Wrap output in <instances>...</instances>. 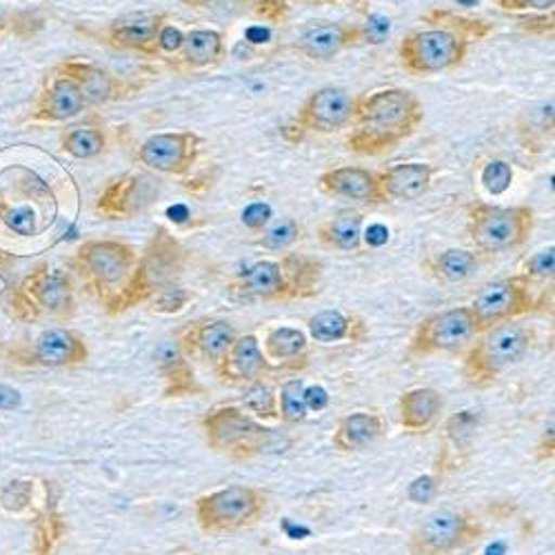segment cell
<instances>
[{
    "instance_id": "cell-1",
    "label": "cell",
    "mask_w": 555,
    "mask_h": 555,
    "mask_svg": "<svg viewBox=\"0 0 555 555\" xmlns=\"http://www.w3.org/2000/svg\"><path fill=\"white\" fill-rule=\"evenodd\" d=\"M425 120L421 99L402 87L376 89L356 96V129L347 138L358 156H385L411 138Z\"/></svg>"
},
{
    "instance_id": "cell-2",
    "label": "cell",
    "mask_w": 555,
    "mask_h": 555,
    "mask_svg": "<svg viewBox=\"0 0 555 555\" xmlns=\"http://www.w3.org/2000/svg\"><path fill=\"white\" fill-rule=\"evenodd\" d=\"M322 262L302 254H285L281 260L264 258L241 271L229 285V294L243 300L285 302L318 294Z\"/></svg>"
},
{
    "instance_id": "cell-3",
    "label": "cell",
    "mask_w": 555,
    "mask_h": 555,
    "mask_svg": "<svg viewBox=\"0 0 555 555\" xmlns=\"http://www.w3.org/2000/svg\"><path fill=\"white\" fill-rule=\"evenodd\" d=\"M190 251L171 234L167 227H158L154 236L145 245L143 254H138L135 267L120 294L107 302L109 313H125L138 305L150 302L158 292L178 283V278L190 264Z\"/></svg>"
},
{
    "instance_id": "cell-4",
    "label": "cell",
    "mask_w": 555,
    "mask_h": 555,
    "mask_svg": "<svg viewBox=\"0 0 555 555\" xmlns=\"http://www.w3.org/2000/svg\"><path fill=\"white\" fill-rule=\"evenodd\" d=\"M535 343V330L518 322L480 332L462 353V378L472 389H489L518 366Z\"/></svg>"
},
{
    "instance_id": "cell-5",
    "label": "cell",
    "mask_w": 555,
    "mask_h": 555,
    "mask_svg": "<svg viewBox=\"0 0 555 555\" xmlns=\"http://www.w3.org/2000/svg\"><path fill=\"white\" fill-rule=\"evenodd\" d=\"M201 431L209 451L234 462L256 460L275 444V431L234 402L209 406L201 418Z\"/></svg>"
},
{
    "instance_id": "cell-6",
    "label": "cell",
    "mask_w": 555,
    "mask_h": 555,
    "mask_svg": "<svg viewBox=\"0 0 555 555\" xmlns=\"http://www.w3.org/2000/svg\"><path fill=\"white\" fill-rule=\"evenodd\" d=\"M194 520L205 535H231L256 527L269 512V493L260 487L229 485L198 495Z\"/></svg>"
},
{
    "instance_id": "cell-7",
    "label": "cell",
    "mask_w": 555,
    "mask_h": 555,
    "mask_svg": "<svg viewBox=\"0 0 555 555\" xmlns=\"http://www.w3.org/2000/svg\"><path fill=\"white\" fill-rule=\"evenodd\" d=\"M535 229V211L529 205L502 207L472 203L467 207V236L472 245L489 256L520 249Z\"/></svg>"
},
{
    "instance_id": "cell-8",
    "label": "cell",
    "mask_w": 555,
    "mask_h": 555,
    "mask_svg": "<svg viewBox=\"0 0 555 555\" xmlns=\"http://www.w3.org/2000/svg\"><path fill=\"white\" fill-rule=\"evenodd\" d=\"M135 260V247L125 241H87L78 247L74 264L85 278L87 289L107 305L127 285Z\"/></svg>"
},
{
    "instance_id": "cell-9",
    "label": "cell",
    "mask_w": 555,
    "mask_h": 555,
    "mask_svg": "<svg viewBox=\"0 0 555 555\" xmlns=\"http://www.w3.org/2000/svg\"><path fill=\"white\" fill-rule=\"evenodd\" d=\"M487 527L469 508H440L427 516L406 540L409 555H453L476 544Z\"/></svg>"
},
{
    "instance_id": "cell-10",
    "label": "cell",
    "mask_w": 555,
    "mask_h": 555,
    "mask_svg": "<svg viewBox=\"0 0 555 555\" xmlns=\"http://www.w3.org/2000/svg\"><path fill=\"white\" fill-rule=\"evenodd\" d=\"M478 334L480 327L469 305L438 311L427 315L421 325L413 330L406 345V358L423 360L440 353H465V349L474 343Z\"/></svg>"
},
{
    "instance_id": "cell-11",
    "label": "cell",
    "mask_w": 555,
    "mask_h": 555,
    "mask_svg": "<svg viewBox=\"0 0 555 555\" xmlns=\"http://www.w3.org/2000/svg\"><path fill=\"white\" fill-rule=\"evenodd\" d=\"M469 42L442 27L409 31L398 44V59L413 76H436L465 63Z\"/></svg>"
},
{
    "instance_id": "cell-12",
    "label": "cell",
    "mask_w": 555,
    "mask_h": 555,
    "mask_svg": "<svg viewBox=\"0 0 555 555\" xmlns=\"http://www.w3.org/2000/svg\"><path fill=\"white\" fill-rule=\"evenodd\" d=\"M531 287L533 285L522 273L504 275L487 283L469 305L480 332L533 313L540 307V300L533 296Z\"/></svg>"
},
{
    "instance_id": "cell-13",
    "label": "cell",
    "mask_w": 555,
    "mask_h": 555,
    "mask_svg": "<svg viewBox=\"0 0 555 555\" xmlns=\"http://www.w3.org/2000/svg\"><path fill=\"white\" fill-rule=\"evenodd\" d=\"M356 96L338 85H325L313 89L300 105L294 125L302 133H340L353 125Z\"/></svg>"
},
{
    "instance_id": "cell-14",
    "label": "cell",
    "mask_w": 555,
    "mask_h": 555,
    "mask_svg": "<svg viewBox=\"0 0 555 555\" xmlns=\"http://www.w3.org/2000/svg\"><path fill=\"white\" fill-rule=\"evenodd\" d=\"M203 138L196 131H160L150 135L135 152V160L160 176H184L196 165Z\"/></svg>"
},
{
    "instance_id": "cell-15",
    "label": "cell",
    "mask_w": 555,
    "mask_h": 555,
    "mask_svg": "<svg viewBox=\"0 0 555 555\" xmlns=\"http://www.w3.org/2000/svg\"><path fill=\"white\" fill-rule=\"evenodd\" d=\"M10 173L14 176V180H10V182L3 178V173H0V178L10 184L16 196H21V203L0 207V220H3L12 231H16V234H21V236H36L42 229H48L54 222L56 201H54V196H50V198H40V201L29 203V198L42 194L50 188L31 171H27V176H25L27 180H18V167L10 169Z\"/></svg>"
},
{
    "instance_id": "cell-16",
    "label": "cell",
    "mask_w": 555,
    "mask_h": 555,
    "mask_svg": "<svg viewBox=\"0 0 555 555\" xmlns=\"http://www.w3.org/2000/svg\"><path fill=\"white\" fill-rule=\"evenodd\" d=\"M241 334L224 318H198L176 332V345L190 362L216 366Z\"/></svg>"
},
{
    "instance_id": "cell-17",
    "label": "cell",
    "mask_w": 555,
    "mask_h": 555,
    "mask_svg": "<svg viewBox=\"0 0 555 555\" xmlns=\"http://www.w3.org/2000/svg\"><path fill=\"white\" fill-rule=\"evenodd\" d=\"M156 198L158 184L152 176L122 173L107 184L94 205V211L107 220H129L143 214Z\"/></svg>"
},
{
    "instance_id": "cell-18",
    "label": "cell",
    "mask_w": 555,
    "mask_h": 555,
    "mask_svg": "<svg viewBox=\"0 0 555 555\" xmlns=\"http://www.w3.org/2000/svg\"><path fill=\"white\" fill-rule=\"evenodd\" d=\"M366 25L353 23H322L309 27L296 42V50L309 61H332L343 52L372 44Z\"/></svg>"
},
{
    "instance_id": "cell-19",
    "label": "cell",
    "mask_w": 555,
    "mask_h": 555,
    "mask_svg": "<svg viewBox=\"0 0 555 555\" xmlns=\"http://www.w3.org/2000/svg\"><path fill=\"white\" fill-rule=\"evenodd\" d=\"M23 298L31 313L44 311L56 318H69L74 313L72 278L61 269L38 267L23 283Z\"/></svg>"
},
{
    "instance_id": "cell-20",
    "label": "cell",
    "mask_w": 555,
    "mask_h": 555,
    "mask_svg": "<svg viewBox=\"0 0 555 555\" xmlns=\"http://www.w3.org/2000/svg\"><path fill=\"white\" fill-rule=\"evenodd\" d=\"M271 372V366L262 353L260 340L256 334H245L234 340L222 360L214 366V374L220 385L227 387H249L262 380Z\"/></svg>"
},
{
    "instance_id": "cell-21",
    "label": "cell",
    "mask_w": 555,
    "mask_h": 555,
    "mask_svg": "<svg viewBox=\"0 0 555 555\" xmlns=\"http://www.w3.org/2000/svg\"><path fill=\"white\" fill-rule=\"evenodd\" d=\"M167 23L169 16L165 12H131L112 21L105 36L116 50L156 56V40Z\"/></svg>"
},
{
    "instance_id": "cell-22",
    "label": "cell",
    "mask_w": 555,
    "mask_h": 555,
    "mask_svg": "<svg viewBox=\"0 0 555 555\" xmlns=\"http://www.w3.org/2000/svg\"><path fill=\"white\" fill-rule=\"evenodd\" d=\"M318 190L327 196L347 198L366 205H383V192L378 182V171H369L364 167H336L322 171L318 176Z\"/></svg>"
},
{
    "instance_id": "cell-23",
    "label": "cell",
    "mask_w": 555,
    "mask_h": 555,
    "mask_svg": "<svg viewBox=\"0 0 555 555\" xmlns=\"http://www.w3.org/2000/svg\"><path fill=\"white\" fill-rule=\"evenodd\" d=\"M389 434V421L387 415L376 409H358L351 411L338 421L332 447L338 453H358L369 447H374Z\"/></svg>"
},
{
    "instance_id": "cell-24",
    "label": "cell",
    "mask_w": 555,
    "mask_h": 555,
    "mask_svg": "<svg viewBox=\"0 0 555 555\" xmlns=\"http://www.w3.org/2000/svg\"><path fill=\"white\" fill-rule=\"evenodd\" d=\"M56 72L67 76L78 87L85 105H107L127 94L125 82L96 63L72 59L65 61Z\"/></svg>"
},
{
    "instance_id": "cell-25",
    "label": "cell",
    "mask_w": 555,
    "mask_h": 555,
    "mask_svg": "<svg viewBox=\"0 0 555 555\" xmlns=\"http://www.w3.org/2000/svg\"><path fill=\"white\" fill-rule=\"evenodd\" d=\"M444 413V396L434 387H413L398 398V423L409 436L431 434Z\"/></svg>"
},
{
    "instance_id": "cell-26",
    "label": "cell",
    "mask_w": 555,
    "mask_h": 555,
    "mask_svg": "<svg viewBox=\"0 0 555 555\" xmlns=\"http://www.w3.org/2000/svg\"><path fill=\"white\" fill-rule=\"evenodd\" d=\"M307 336L311 343L322 347L362 345L369 338V325L358 313L327 309L318 311L307 320Z\"/></svg>"
},
{
    "instance_id": "cell-27",
    "label": "cell",
    "mask_w": 555,
    "mask_h": 555,
    "mask_svg": "<svg viewBox=\"0 0 555 555\" xmlns=\"http://www.w3.org/2000/svg\"><path fill=\"white\" fill-rule=\"evenodd\" d=\"M436 167L429 163H400L378 171V182L385 203L400 201L411 203L429 194L434 184Z\"/></svg>"
},
{
    "instance_id": "cell-28",
    "label": "cell",
    "mask_w": 555,
    "mask_h": 555,
    "mask_svg": "<svg viewBox=\"0 0 555 555\" xmlns=\"http://www.w3.org/2000/svg\"><path fill=\"white\" fill-rule=\"evenodd\" d=\"M262 353L271 369H283V372H302L309 366L311 340L307 332L298 327H271L267 330L262 343Z\"/></svg>"
},
{
    "instance_id": "cell-29",
    "label": "cell",
    "mask_w": 555,
    "mask_h": 555,
    "mask_svg": "<svg viewBox=\"0 0 555 555\" xmlns=\"http://www.w3.org/2000/svg\"><path fill=\"white\" fill-rule=\"evenodd\" d=\"M85 99L78 91V87L63 74H54L50 85L38 99L34 120L40 122H65L85 112Z\"/></svg>"
},
{
    "instance_id": "cell-30",
    "label": "cell",
    "mask_w": 555,
    "mask_h": 555,
    "mask_svg": "<svg viewBox=\"0 0 555 555\" xmlns=\"http://www.w3.org/2000/svg\"><path fill=\"white\" fill-rule=\"evenodd\" d=\"M34 356L44 366H74L89 356L87 343L72 330H48L36 340Z\"/></svg>"
},
{
    "instance_id": "cell-31",
    "label": "cell",
    "mask_w": 555,
    "mask_h": 555,
    "mask_svg": "<svg viewBox=\"0 0 555 555\" xmlns=\"http://www.w3.org/2000/svg\"><path fill=\"white\" fill-rule=\"evenodd\" d=\"M227 59V42L218 29H192L184 31L182 48L176 61L184 69H209Z\"/></svg>"
},
{
    "instance_id": "cell-32",
    "label": "cell",
    "mask_w": 555,
    "mask_h": 555,
    "mask_svg": "<svg viewBox=\"0 0 555 555\" xmlns=\"http://www.w3.org/2000/svg\"><path fill=\"white\" fill-rule=\"evenodd\" d=\"M158 366L165 378V396L167 398H184L194 396L201 389L192 362L184 358L176 345V340H165L158 349Z\"/></svg>"
},
{
    "instance_id": "cell-33",
    "label": "cell",
    "mask_w": 555,
    "mask_h": 555,
    "mask_svg": "<svg viewBox=\"0 0 555 555\" xmlns=\"http://www.w3.org/2000/svg\"><path fill=\"white\" fill-rule=\"evenodd\" d=\"M364 214L358 209H340L318 227V241L332 251L351 254L362 247Z\"/></svg>"
},
{
    "instance_id": "cell-34",
    "label": "cell",
    "mask_w": 555,
    "mask_h": 555,
    "mask_svg": "<svg viewBox=\"0 0 555 555\" xmlns=\"http://www.w3.org/2000/svg\"><path fill=\"white\" fill-rule=\"evenodd\" d=\"M482 264V256L469 249H444L427 260L429 273L444 285L467 283Z\"/></svg>"
},
{
    "instance_id": "cell-35",
    "label": "cell",
    "mask_w": 555,
    "mask_h": 555,
    "mask_svg": "<svg viewBox=\"0 0 555 555\" xmlns=\"http://www.w3.org/2000/svg\"><path fill=\"white\" fill-rule=\"evenodd\" d=\"M423 23H425V27L449 29V31L457 34L460 38H465L469 44L472 42H482L495 31V25L487 18L457 14V12H451V10H431L423 16Z\"/></svg>"
},
{
    "instance_id": "cell-36",
    "label": "cell",
    "mask_w": 555,
    "mask_h": 555,
    "mask_svg": "<svg viewBox=\"0 0 555 555\" xmlns=\"http://www.w3.org/2000/svg\"><path fill=\"white\" fill-rule=\"evenodd\" d=\"M307 383L302 378H289L275 389L278 393V421L283 425L296 427L302 425L309 418V406H307Z\"/></svg>"
},
{
    "instance_id": "cell-37",
    "label": "cell",
    "mask_w": 555,
    "mask_h": 555,
    "mask_svg": "<svg viewBox=\"0 0 555 555\" xmlns=\"http://www.w3.org/2000/svg\"><path fill=\"white\" fill-rule=\"evenodd\" d=\"M107 147V133L103 131V127H91V125H80V127H72L65 135H63V150L80 160L87 158H96L105 152Z\"/></svg>"
},
{
    "instance_id": "cell-38",
    "label": "cell",
    "mask_w": 555,
    "mask_h": 555,
    "mask_svg": "<svg viewBox=\"0 0 555 555\" xmlns=\"http://www.w3.org/2000/svg\"><path fill=\"white\" fill-rule=\"evenodd\" d=\"M305 234L302 224L296 218H281V220H271L258 238V247L267 251H287L294 247Z\"/></svg>"
},
{
    "instance_id": "cell-39",
    "label": "cell",
    "mask_w": 555,
    "mask_h": 555,
    "mask_svg": "<svg viewBox=\"0 0 555 555\" xmlns=\"http://www.w3.org/2000/svg\"><path fill=\"white\" fill-rule=\"evenodd\" d=\"M247 413H251L260 423H275L278 421V393L275 387H271L264 380H258L249 387H245L243 404Z\"/></svg>"
},
{
    "instance_id": "cell-40",
    "label": "cell",
    "mask_w": 555,
    "mask_h": 555,
    "mask_svg": "<svg viewBox=\"0 0 555 555\" xmlns=\"http://www.w3.org/2000/svg\"><path fill=\"white\" fill-rule=\"evenodd\" d=\"M480 421V413L474 409L460 411L444 423V440L451 442L455 449H465L472 444V438L476 434Z\"/></svg>"
},
{
    "instance_id": "cell-41",
    "label": "cell",
    "mask_w": 555,
    "mask_h": 555,
    "mask_svg": "<svg viewBox=\"0 0 555 555\" xmlns=\"http://www.w3.org/2000/svg\"><path fill=\"white\" fill-rule=\"evenodd\" d=\"M522 275L527 281L533 283H551L553 275H555V247L548 245L540 251H535L529 260H525L522 264Z\"/></svg>"
},
{
    "instance_id": "cell-42",
    "label": "cell",
    "mask_w": 555,
    "mask_h": 555,
    "mask_svg": "<svg viewBox=\"0 0 555 555\" xmlns=\"http://www.w3.org/2000/svg\"><path fill=\"white\" fill-rule=\"evenodd\" d=\"M480 182L482 188L491 194V196H500L504 194L514 182V167L504 163V160H491L485 165L482 173H480Z\"/></svg>"
},
{
    "instance_id": "cell-43",
    "label": "cell",
    "mask_w": 555,
    "mask_h": 555,
    "mask_svg": "<svg viewBox=\"0 0 555 555\" xmlns=\"http://www.w3.org/2000/svg\"><path fill=\"white\" fill-rule=\"evenodd\" d=\"M192 300H194V296L190 292H184L180 285H171V287L158 292L150 300V305H152V311H156L160 315H173V313H180Z\"/></svg>"
},
{
    "instance_id": "cell-44",
    "label": "cell",
    "mask_w": 555,
    "mask_h": 555,
    "mask_svg": "<svg viewBox=\"0 0 555 555\" xmlns=\"http://www.w3.org/2000/svg\"><path fill=\"white\" fill-rule=\"evenodd\" d=\"M442 472H434V474H425L421 478H415L409 489H406V498L413 502V504H425V502H431L438 493H440V487H442Z\"/></svg>"
},
{
    "instance_id": "cell-45",
    "label": "cell",
    "mask_w": 555,
    "mask_h": 555,
    "mask_svg": "<svg viewBox=\"0 0 555 555\" xmlns=\"http://www.w3.org/2000/svg\"><path fill=\"white\" fill-rule=\"evenodd\" d=\"M289 10V0H258L254 5V16L264 23H283Z\"/></svg>"
},
{
    "instance_id": "cell-46",
    "label": "cell",
    "mask_w": 555,
    "mask_h": 555,
    "mask_svg": "<svg viewBox=\"0 0 555 555\" xmlns=\"http://www.w3.org/2000/svg\"><path fill=\"white\" fill-rule=\"evenodd\" d=\"M271 218H273V209L267 203H251L241 214L243 224L249 231H254V234H260V231L271 222Z\"/></svg>"
},
{
    "instance_id": "cell-47",
    "label": "cell",
    "mask_w": 555,
    "mask_h": 555,
    "mask_svg": "<svg viewBox=\"0 0 555 555\" xmlns=\"http://www.w3.org/2000/svg\"><path fill=\"white\" fill-rule=\"evenodd\" d=\"M498 10L506 14H520V12H553L555 0H495Z\"/></svg>"
},
{
    "instance_id": "cell-48",
    "label": "cell",
    "mask_w": 555,
    "mask_h": 555,
    "mask_svg": "<svg viewBox=\"0 0 555 555\" xmlns=\"http://www.w3.org/2000/svg\"><path fill=\"white\" fill-rule=\"evenodd\" d=\"M182 40H184V31H180L178 27L173 25H165L158 34V40H156V56H178L180 48H182Z\"/></svg>"
},
{
    "instance_id": "cell-49",
    "label": "cell",
    "mask_w": 555,
    "mask_h": 555,
    "mask_svg": "<svg viewBox=\"0 0 555 555\" xmlns=\"http://www.w3.org/2000/svg\"><path fill=\"white\" fill-rule=\"evenodd\" d=\"M518 27L529 31V34H540V36H553L555 29V16L553 12H542V14H529L518 21Z\"/></svg>"
},
{
    "instance_id": "cell-50",
    "label": "cell",
    "mask_w": 555,
    "mask_h": 555,
    "mask_svg": "<svg viewBox=\"0 0 555 555\" xmlns=\"http://www.w3.org/2000/svg\"><path fill=\"white\" fill-rule=\"evenodd\" d=\"M553 457H555V425H553V418H548L535 444V460L540 465H551Z\"/></svg>"
},
{
    "instance_id": "cell-51",
    "label": "cell",
    "mask_w": 555,
    "mask_h": 555,
    "mask_svg": "<svg viewBox=\"0 0 555 555\" xmlns=\"http://www.w3.org/2000/svg\"><path fill=\"white\" fill-rule=\"evenodd\" d=\"M184 5H190L192 10H211V8H222L231 3H241V0H182Z\"/></svg>"
},
{
    "instance_id": "cell-52",
    "label": "cell",
    "mask_w": 555,
    "mask_h": 555,
    "mask_svg": "<svg viewBox=\"0 0 555 555\" xmlns=\"http://www.w3.org/2000/svg\"><path fill=\"white\" fill-rule=\"evenodd\" d=\"M21 404V396L10 389V387H0V409H14Z\"/></svg>"
},
{
    "instance_id": "cell-53",
    "label": "cell",
    "mask_w": 555,
    "mask_h": 555,
    "mask_svg": "<svg viewBox=\"0 0 555 555\" xmlns=\"http://www.w3.org/2000/svg\"><path fill=\"white\" fill-rule=\"evenodd\" d=\"M302 3H360V0H302Z\"/></svg>"
},
{
    "instance_id": "cell-54",
    "label": "cell",
    "mask_w": 555,
    "mask_h": 555,
    "mask_svg": "<svg viewBox=\"0 0 555 555\" xmlns=\"http://www.w3.org/2000/svg\"><path fill=\"white\" fill-rule=\"evenodd\" d=\"M8 27V12L0 8V31H3Z\"/></svg>"
}]
</instances>
